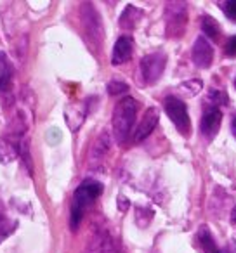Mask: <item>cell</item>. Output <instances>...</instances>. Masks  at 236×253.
<instances>
[{
  "mask_svg": "<svg viewBox=\"0 0 236 253\" xmlns=\"http://www.w3.org/2000/svg\"><path fill=\"white\" fill-rule=\"evenodd\" d=\"M224 54L228 57H236V35L229 37V40L224 45Z\"/></svg>",
  "mask_w": 236,
  "mask_h": 253,
  "instance_id": "cell-23",
  "label": "cell"
},
{
  "mask_svg": "<svg viewBox=\"0 0 236 253\" xmlns=\"http://www.w3.org/2000/svg\"><path fill=\"white\" fill-rule=\"evenodd\" d=\"M12 82H14L12 64L4 52H0V95L2 99H7V95L12 92Z\"/></svg>",
  "mask_w": 236,
  "mask_h": 253,
  "instance_id": "cell-12",
  "label": "cell"
},
{
  "mask_svg": "<svg viewBox=\"0 0 236 253\" xmlns=\"http://www.w3.org/2000/svg\"><path fill=\"white\" fill-rule=\"evenodd\" d=\"M167 66V56L163 52L148 54L141 59V75L146 85H153L162 78Z\"/></svg>",
  "mask_w": 236,
  "mask_h": 253,
  "instance_id": "cell-6",
  "label": "cell"
},
{
  "mask_svg": "<svg viewBox=\"0 0 236 253\" xmlns=\"http://www.w3.org/2000/svg\"><path fill=\"white\" fill-rule=\"evenodd\" d=\"M165 32L170 39H179L184 35L188 26V4L186 2H167L165 5Z\"/></svg>",
  "mask_w": 236,
  "mask_h": 253,
  "instance_id": "cell-3",
  "label": "cell"
},
{
  "mask_svg": "<svg viewBox=\"0 0 236 253\" xmlns=\"http://www.w3.org/2000/svg\"><path fill=\"white\" fill-rule=\"evenodd\" d=\"M231 222L233 224H236V207L233 208V211H231Z\"/></svg>",
  "mask_w": 236,
  "mask_h": 253,
  "instance_id": "cell-26",
  "label": "cell"
},
{
  "mask_svg": "<svg viewBox=\"0 0 236 253\" xmlns=\"http://www.w3.org/2000/svg\"><path fill=\"white\" fill-rule=\"evenodd\" d=\"M138 101L134 97H122L115 104L113 109V135L118 144H124L132 134V128L136 125V116H138Z\"/></svg>",
  "mask_w": 236,
  "mask_h": 253,
  "instance_id": "cell-1",
  "label": "cell"
},
{
  "mask_svg": "<svg viewBox=\"0 0 236 253\" xmlns=\"http://www.w3.org/2000/svg\"><path fill=\"white\" fill-rule=\"evenodd\" d=\"M191 59L198 68H210L212 61H214V49L212 43L208 42L205 37H198L193 43V50H191Z\"/></svg>",
  "mask_w": 236,
  "mask_h": 253,
  "instance_id": "cell-8",
  "label": "cell"
},
{
  "mask_svg": "<svg viewBox=\"0 0 236 253\" xmlns=\"http://www.w3.org/2000/svg\"><path fill=\"white\" fill-rule=\"evenodd\" d=\"M109 146H111V139H109L108 132H101L99 137L95 139L94 146L91 149V162H99V160L104 158V155L109 151Z\"/></svg>",
  "mask_w": 236,
  "mask_h": 253,
  "instance_id": "cell-15",
  "label": "cell"
},
{
  "mask_svg": "<svg viewBox=\"0 0 236 253\" xmlns=\"http://www.w3.org/2000/svg\"><path fill=\"white\" fill-rule=\"evenodd\" d=\"M80 23H82V28H84L85 39L89 40V43L101 45L102 35H104L101 16H99L97 9L92 4H89V2L80 5Z\"/></svg>",
  "mask_w": 236,
  "mask_h": 253,
  "instance_id": "cell-4",
  "label": "cell"
},
{
  "mask_svg": "<svg viewBox=\"0 0 236 253\" xmlns=\"http://www.w3.org/2000/svg\"><path fill=\"white\" fill-rule=\"evenodd\" d=\"M132 50H134V40L129 35H122L120 39L115 42L111 54V64L115 66H120V64L127 63L132 57Z\"/></svg>",
  "mask_w": 236,
  "mask_h": 253,
  "instance_id": "cell-11",
  "label": "cell"
},
{
  "mask_svg": "<svg viewBox=\"0 0 236 253\" xmlns=\"http://www.w3.org/2000/svg\"><path fill=\"white\" fill-rule=\"evenodd\" d=\"M102 184L97 180H84L80 186L75 189L73 194V201H71V215H70V225L73 231H77V227L80 225L84 213L102 193Z\"/></svg>",
  "mask_w": 236,
  "mask_h": 253,
  "instance_id": "cell-2",
  "label": "cell"
},
{
  "mask_svg": "<svg viewBox=\"0 0 236 253\" xmlns=\"http://www.w3.org/2000/svg\"><path fill=\"white\" fill-rule=\"evenodd\" d=\"M231 130H233V135H235V137H236V118H235V120H233Z\"/></svg>",
  "mask_w": 236,
  "mask_h": 253,
  "instance_id": "cell-27",
  "label": "cell"
},
{
  "mask_svg": "<svg viewBox=\"0 0 236 253\" xmlns=\"http://www.w3.org/2000/svg\"><path fill=\"white\" fill-rule=\"evenodd\" d=\"M106 90H108L109 95H122L129 92V85L122 80H111L106 85Z\"/></svg>",
  "mask_w": 236,
  "mask_h": 253,
  "instance_id": "cell-20",
  "label": "cell"
},
{
  "mask_svg": "<svg viewBox=\"0 0 236 253\" xmlns=\"http://www.w3.org/2000/svg\"><path fill=\"white\" fill-rule=\"evenodd\" d=\"M183 88L189 90L191 94H198L201 88V80H189V82H184L183 84Z\"/></svg>",
  "mask_w": 236,
  "mask_h": 253,
  "instance_id": "cell-24",
  "label": "cell"
},
{
  "mask_svg": "<svg viewBox=\"0 0 236 253\" xmlns=\"http://www.w3.org/2000/svg\"><path fill=\"white\" fill-rule=\"evenodd\" d=\"M221 123H222V111L219 109V106H210L203 111L200 120V132L205 137L210 141L221 130Z\"/></svg>",
  "mask_w": 236,
  "mask_h": 253,
  "instance_id": "cell-7",
  "label": "cell"
},
{
  "mask_svg": "<svg viewBox=\"0 0 236 253\" xmlns=\"http://www.w3.org/2000/svg\"><path fill=\"white\" fill-rule=\"evenodd\" d=\"M142 14L144 12L141 11L139 7H136V5L129 4L127 7L124 9V12H122L120 19H118V23H120L122 28L125 30H134L136 26L139 25V21L142 19Z\"/></svg>",
  "mask_w": 236,
  "mask_h": 253,
  "instance_id": "cell-14",
  "label": "cell"
},
{
  "mask_svg": "<svg viewBox=\"0 0 236 253\" xmlns=\"http://www.w3.org/2000/svg\"><path fill=\"white\" fill-rule=\"evenodd\" d=\"M201 30H203V33H205L203 37L207 40L208 39H212V40L221 39V25H219L212 16L205 14L203 18H201Z\"/></svg>",
  "mask_w": 236,
  "mask_h": 253,
  "instance_id": "cell-17",
  "label": "cell"
},
{
  "mask_svg": "<svg viewBox=\"0 0 236 253\" xmlns=\"http://www.w3.org/2000/svg\"><path fill=\"white\" fill-rule=\"evenodd\" d=\"M224 14L228 16V19L236 23V0H226L224 4H221Z\"/></svg>",
  "mask_w": 236,
  "mask_h": 253,
  "instance_id": "cell-22",
  "label": "cell"
},
{
  "mask_svg": "<svg viewBox=\"0 0 236 253\" xmlns=\"http://www.w3.org/2000/svg\"><path fill=\"white\" fill-rule=\"evenodd\" d=\"M129 207H131V203H129L127 198H125V196H118V208H120V211H125Z\"/></svg>",
  "mask_w": 236,
  "mask_h": 253,
  "instance_id": "cell-25",
  "label": "cell"
},
{
  "mask_svg": "<svg viewBox=\"0 0 236 253\" xmlns=\"http://www.w3.org/2000/svg\"><path fill=\"white\" fill-rule=\"evenodd\" d=\"M198 241H200L201 252L203 253H224L222 250H219L217 245H215L210 229H208L207 225H201V227L198 229Z\"/></svg>",
  "mask_w": 236,
  "mask_h": 253,
  "instance_id": "cell-16",
  "label": "cell"
},
{
  "mask_svg": "<svg viewBox=\"0 0 236 253\" xmlns=\"http://www.w3.org/2000/svg\"><path fill=\"white\" fill-rule=\"evenodd\" d=\"M158 120H160V113L156 108H148L142 116V120L139 122V125L136 126V132H134V142H142L146 137H149L153 130H155V126L158 125Z\"/></svg>",
  "mask_w": 236,
  "mask_h": 253,
  "instance_id": "cell-9",
  "label": "cell"
},
{
  "mask_svg": "<svg viewBox=\"0 0 236 253\" xmlns=\"http://www.w3.org/2000/svg\"><path fill=\"white\" fill-rule=\"evenodd\" d=\"M18 148H16L12 142L5 141V139H0V163L2 165H9L18 158Z\"/></svg>",
  "mask_w": 236,
  "mask_h": 253,
  "instance_id": "cell-18",
  "label": "cell"
},
{
  "mask_svg": "<svg viewBox=\"0 0 236 253\" xmlns=\"http://www.w3.org/2000/svg\"><path fill=\"white\" fill-rule=\"evenodd\" d=\"M163 108H165L167 116L170 118V122L176 125L177 132L183 134L184 137L191 134V120L188 115V106L184 104V101H181L176 95H169L163 101Z\"/></svg>",
  "mask_w": 236,
  "mask_h": 253,
  "instance_id": "cell-5",
  "label": "cell"
},
{
  "mask_svg": "<svg viewBox=\"0 0 236 253\" xmlns=\"http://www.w3.org/2000/svg\"><path fill=\"white\" fill-rule=\"evenodd\" d=\"M113 241L106 231H97L91 239L89 245V253H111Z\"/></svg>",
  "mask_w": 236,
  "mask_h": 253,
  "instance_id": "cell-13",
  "label": "cell"
},
{
  "mask_svg": "<svg viewBox=\"0 0 236 253\" xmlns=\"http://www.w3.org/2000/svg\"><path fill=\"white\" fill-rule=\"evenodd\" d=\"M87 109L89 108L85 101L71 102V104L66 106V109H64V120H66L71 132H77L82 126V123H84L85 116H87V113H89Z\"/></svg>",
  "mask_w": 236,
  "mask_h": 253,
  "instance_id": "cell-10",
  "label": "cell"
},
{
  "mask_svg": "<svg viewBox=\"0 0 236 253\" xmlns=\"http://www.w3.org/2000/svg\"><path fill=\"white\" fill-rule=\"evenodd\" d=\"M153 218V210L144 207H138L136 208V222H138L139 227H146L149 224V220Z\"/></svg>",
  "mask_w": 236,
  "mask_h": 253,
  "instance_id": "cell-19",
  "label": "cell"
},
{
  "mask_svg": "<svg viewBox=\"0 0 236 253\" xmlns=\"http://www.w3.org/2000/svg\"><path fill=\"white\" fill-rule=\"evenodd\" d=\"M16 222H12L11 224V220H4V222H0V243L4 241V239H7L9 236H11V232L16 229Z\"/></svg>",
  "mask_w": 236,
  "mask_h": 253,
  "instance_id": "cell-21",
  "label": "cell"
},
{
  "mask_svg": "<svg viewBox=\"0 0 236 253\" xmlns=\"http://www.w3.org/2000/svg\"><path fill=\"white\" fill-rule=\"evenodd\" d=\"M235 88H236V77H235Z\"/></svg>",
  "mask_w": 236,
  "mask_h": 253,
  "instance_id": "cell-28",
  "label": "cell"
}]
</instances>
